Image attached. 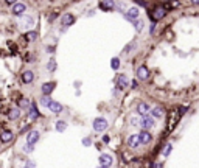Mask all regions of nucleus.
Here are the masks:
<instances>
[{
    "label": "nucleus",
    "mask_w": 199,
    "mask_h": 168,
    "mask_svg": "<svg viewBox=\"0 0 199 168\" xmlns=\"http://www.w3.org/2000/svg\"><path fill=\"white\" fill-rule=\"evenodd\" d=\"M107 126H109L107 120L103 118V117H98V118L93 120V129H95L96 132H103V131H106Z\"/></svg>",
    "instance_id": "f257e3e1"
},
{
    "label": "nucleus",
    "mask_w": 199,
    "mask_h": 168,
    "mask_svg": "<svg viewBox=\"0 0 199 168\" xmlns=\"http://www.w3.org/2000/svg\"><path fill=\"white\" fill-rule=\"evenodd\" d=\"M154 125H156V123H154V118H153V117L143 115V120L140 122V126H142L143 129H151Z\"/></svg>",
    "instance_id": "f03ea898"
},
{
    "label": "nucleus",
    "mask_w": 199,
    "mask_h": 168,
    "mask_svg": "<svg viewBox=\"0 0 199 168\" xmlns=\"http://www.w3.org/2000/svg\"><path fill=\"white\" fill-rule=\"evenodd\" d=\"M98 6H99V10H103V11H112L115 8V2H114V0H101Z\"/></svg>",
    "instance_id": "7ed1b4c3"
},
{
    "label": "nucleus",
    "mask_w": 199,
    "mask_h": 168,
    "mask_svg": "<svg viewBox=\"0 0 199 168\" xmlns=\"http://www.w3.org/2000/svg\"><path fill=\"white\" fill-rule=\"evenodd\" d=\"M163 16H165V8H160V6L149 13V17H151L153 20H160Z\"/></svg>",
    "instance_id": "20e7f679"
},
{
    "label": "nucleus",
    "mask_w": 199,
    "mask_h": 168,
    "mask_svg": "<svg viewBox=\"0 0 199 168\" xmlns=\"http://www.w3.org/2000/svg\"><path fill=\"white\" fill-rule=\"evenodd\" d=\"M128 143H129V147L131 148H137L140 143H142V140H140V134H132L129 139H128Z\"/></svg>",
    "instance_id": "39448f33"
},
{
    "label": "nucleus",
    "mask_w": 199,
    "mask_h": 168,
    "mask_svg": "<svg viewBox=\"0 0 199 168\" xmlns=\"http://www.w3.org/2000/svg\"><path fill=\"white\" fill-rule=\"evenodd\" d=\"M98 160H99V165H101V166H109V165H112V162H114L112 156H109V154H101Z\"/></svg>",
    "instance_id": "423d86ee"
},
{
    "label": "nucleus",
    "mask_w": 199,
    "mask_h": 168,
    "mask_svg": "<svg viewBox=\"0 0 199 168\" xmlns=\"http://www.w3.org/2000/svg\"><path fill=\"white\" fill-rule=\"evenodd\" d=\"M137 76L140 78V80H143V81H146L148 78H149V70L145 67V65H142V67H139L137 68Z\"/></svg>",
    "instance_id": "0eeeda50"
},
{
    "label": "nucleus",
    "mask_w": 199,
    "mask_h": 168,
    "mask_svg": "<svg viewBox=\"0 0 199 168\" xmlns=\"http://www.w3.org/2000/svg\"><path fill=\"white\" fill-rule=\"evenodd\" d=\"M25 11H27V6L23 3H14L13 5V14L14 16H22Z\"/></svg>",
    "instance_id": "6e6552de"
},
{
    "label": "nucleus",
    "mask_w": 199,
    "mask_h": 168,
    "mask_svg": "<svg viewBox=\"0 0 199 168\" xmlns=\"http://www.w3.org/2000/svg\"><path fill=\"white\" fill-rule=\"evenodd\" d=\"M33 80H34V73L31 70H27V72H23V73H22V81L25 84H30Z\"/></svg>",
    "instance_id": "1a4fd4ad"
},
{
    "label": "nucleus",
    "mask_w": 199,
    "mask_h": 168,
    "mask_svg": "<svg viewBox=\"0 0 199 168\" xmlns=\"http://www.w3.org/2000/svg\"><path fill=\"white\" fill-rule=\"evenodd\" d=\"M151 134H149V131L148 129H145V131H142L140 132V140H142V143H143V145H148V143L149 142H151Z\"/></svg>",
    "instance_id": "9d476101"
},
{
    "label": "nucleus",
    "mask_w": 199,
    "mask_h": 168,
    "mask_svg": "<svg viewBox=\"0 0 199 168\" xmlns=\"http://www.w3.org/2000/svg\"><path fill=\"white\" fill-rule=\"evenodd\" d=\"M128 84H129V81H128V76H126V75H120V76H118V80H117L118 89H124Z\"/></svg>",
    "instance_id": "9b49d317"
},
{
    "label": "nucleus",
    "mask_w": 199,
    "mask_h": 168,
    "mask_svg": "<svg viewBox=\"0 0 199 168\" xmlns=\"http://www.w3.org/2000/svg\"><path fill=\"white\" fill-rule=\"evenodd\" d=\"M72 23H75V17H73L72 14H68V13L64 14V16H62V25H64V27H70Z\"/></svg>",
    "instance_id": "f8f14e48"
},
{
    "label": "nucleus",
    "mask_w": 199,
    "mask_h": 168,
    "mask_svg": "<svg viewBox=\"0 0 199 168\" xmlns=\"http://www.w3.org/2000/svg\"><path fill=\"white\" fill-rule=\"evenodd\" d=\"M37 140H39V132H37V131H31V132L28 134V137H27V142L30 143V145H34Z\"/></svg>",
    "instance_id": "ddd939ff"
},
{
    "label": "nucleus",
    "mask_w": 199,
    "mask_h": 168,
    "mask_svg": "<svg viewBox=\"0 0 199 168\" xmlns=\"http://www.w3.org/2000/svg\"><path fill=\"white\" fill-rule=\"evenodd\" d=\"M48 109L52 111V112H55V114H59V112H62V104L56 103V101H52V103H50V106H48Z\"/></svg>",
    "instance_id": "4468645a"
},
{
    "label": "nucleus",
    "mask_w": 199,
    "mask_h": 168,
    "mask_svg": "<svg viewBox=\"0 0 199 168\" xmlns=\"http://www.w3.org/2000/svg\"><path fill=\"white\" fill-rule=\"evenodd\" d=\"M20 23H22V27L28 28V27H31L33 23H34V19H33V17H30V16H25V17H22Z\"/></svg>",
    "instance_id": "2eb2a0df"
},
{
    "label": "nucleus",
    "mask_w": 199,
    "mask_h": 168,
    "mask_svg": "<svg viewBox=\"0 0 199 168\" xmlns=\"http://www.w3.org/2000/svg\"><path fill=\"white\" fill-rule=\"evenodd\" d=\"M55 90V83H45L44 86H42V92L45 93V95H50Z\"/></svg>",
    "instance_id": "dca6fc26"
},
{
    "label": "nucleus",
    "mask_w": 199,
    "mask_h": 168,
    "mask_svg": "<svg viewBox=\"0 0 199 168\" xmlns=\"http://www.w3.org/2000/svg\"><path fill=\"white\" fill-rule=\"evenodd\" d=\"M137 112H139L140 115H146V114L149 112V106H148L146 103H139V106H137Z\"/></svg>",
    "instance_id": "f3484780"
},
{
    "label": "nucleus",
    "mask_w": 199,
    "mask_h": 168,
    "mask_svg": "<svg viewBox=\"0 0 199 168\" xmlns=\"http://www.w3.org/2000/svg\"><path fill=\"white\" fill-rule=\"evenodd\" d=\"M139 17V8H131L128 13H126V19H131V20H135Z\"/></svg>",
    "instance_id": "a211bd4d"
},
{
    "label": "nucleus",
    "mask_w": 199,
    "mask_h": 168,
    "mask_svg": "<svg viewBox=\"0 0 199 168\" xmlns=\"http://www.w3.org/2000/svg\"><path fill=\"white\" fill-rule=\"evenodd\" d=\"M11 139H13V132H11V131H3V132H2V142H3V143L10 142Z\"/></svg>",
    "instance_id": "6ab92c4d"
},
{
    "label": "nucleus",
    "mask_w": 199,
    "mask_h": 168,
    "mask_svg": "<svg viewBox=\"0 0 199 168\" xmlns=\"http://www.w3.org/2000/svg\"><path fill=\"white\" fill-rule=\"evenodd\" d=\"M67 129V123L65 122H62V120H59V122H56V131H59V132H64Z\"/></svg>",
    "instance_id": "aec40b11"
},
{
    "label": "nucleus",
    "mask_w": 199,
    "mask_h": 168,
    "mask_svg": "<svg viewBox=\"0 0 199 168\" xmlns=\"http://www.w3.org/2000/svg\"><path fill=\"white\" fill-rule=\"evenodd\" d=\"M19 117H20V111H19L17 107H14V109L10 111V118H11V120H17Z\"/></svg>",
    "instance_id": "412c9836"
},
{
    "label": "nucleus",
    "mask_w": 199,
    "mask_h": 168,
    "mask_svg": "<svg viewBox=\"0 0 199 168\" xmlns=\"http://www.w3.org/2000/svg\"><path fill=\"white\" fill-rule=\"evenodd\" d=\"M163 114H165V111H163L162 107H154V109H153V115L157 117V118H162Z\"/></svg>",
    "instance_id": "4be33fe9"
},
{
    "label": "nucleus",
    "mask_w": 199,
    "mask_h": 168,
    "mask_svg": "<svg viewBox=\"0 0 199 168\" xmlns=\"http://www.w3.org/2000/svg\"><path fill=\"white\" fill-rule=\"evenodd\" d=\"M50 103H52V100H50V97H48V95H45V93H44V97L41 98V104L48 107V106H50Z\"/></svg>",
    "instance_id": "5701e85b"
},
{
    "label": "nucleus",
    "mask_w": 199,
    "mask_h": 168,
    "mask_svg": "<svg viewBox=\"0 0 199 168\" xmlns=\"http://www.w3.org/2000/svg\"><path fill=\"white\" fill-rule=\"evenodd\" d=\"M47 68H48L50 72H55V70H56V61H55V59H50L48 64H47Z\"/></svg>",
    "instance_id": "b1692460"
},
{
    "label": "nucleus",
    "mask_w": 199,
    "mask_h": 168,
    "mask_svg": "<svg viewBox=\"0 0 199 168\" xmlns=\"http://www.w3.org/2000/svg\"><path fill=\"white\" fill-rule=\"evenodd\" d=\"M37 117H39V112H37V109L33 106V107L30 109V118H31V120H34V118H37Z\"/></svg>",
    "instance_id": "393cba45"
},
{
    "label": "nucleus",
    "mask_w": 199,
    "mask_h": 168,
    "mask_svg": "<svg viewBox=\"0 0 199 168\" xmlns=\"http://www.w3.org/2000/svg\"><path fill=\"white\" fill-rule=\"evenodd\" d=\"M111 67H112L114 70H117V68L120 67V59H118V58H114V59L111 61Z\"/></svg>",
    "instance_id": "a878e982"
},
{
    "label": "nucleus",
    "mask_w": 199,
    "mask_h": 168,
    "mask_svg": "<svg viewBox=\"0 0 199 168\" xmlns=\"http://www.w3.org/2000/svg\"><path fill=\"white\" fill-rule=\"evenodd\" d=\"M134 27L137 28V31H142V28H143V22L135 19V20H134Z\"/></svg>",
    "instance_id": "bb28decb"
},
{
    "label": "nucleus",
    "mask_w": 199,
    "mask_h": 168,
    "mask_svg": "<svg viewBox=\"0 0 199 168\" xmlns=\"http://www.w3.org/2000/svg\"><path fill=\"white\" fill-rule=\"evenodd\" d=\"M19 106H20V107H28V106H30V101H28L27 98H22V100H19Z\"/></svg>",
    "instance_id": "cd10ccee"
},
{
    "label": "nucleus",
    "mask_w": 199,
    "mask_h": 168,
    "mask_svg": "<svg viewBox=\"0 0 199 168\" xmlns=\"http://www.w3.org/2000/svg\"><path fill=\"white\" fill-rule=\"evenodd\" d=\"M27 37H28V41H34V39L37 37V33H36V31H30V33L27 34Z\"/></svg>",
    "instance_id": "c85d7f7f"
},
{
    "label": "nucleus",
    "mask_w": 199,
    "mask_h": 168,
    "mask_svg": "<svg viewBox=\"0 0 199 168\" xmlns=\"http://www.w3.org/2000/svg\"><path fill=\"white\" fill-rule=\"evenodd\" d=\"M171 148H173V145H171V143H168V145L165 147V150H163V156H168L171 153Z\"/></svg>",
    "instance_id": "c756f323"
},
{
    "label": "nucleus",
    "mask_w": 199,
    "mask_h": 168,
    "mask_svg": "<svg viewBox=\"0 0 199 168\" xmlns=\"http://www.w3.org/2000/svg\"><path fill=\"white\" fill-rule=\"evenodd\" d=\"M90 143H92V140L87 137V139H83V145H86V147H89L90 145Z\"/></svg>",
    "instance_id": "7c9ffc66"
},
{
    "label": "nucleus",
    "mask_w": 199,
    "mask_h": 168,
    "mask_svg": "<svg viewBox=\"0 0 199 168\" xmlns=\"http://www.w3.org/2000/svg\"><path fill=\"white\" fill-rule=\"evenodd\" d=\"M23 150H25V151H27V153H31V151H33V145H30V143H28V145H27V147H25Z\"/></svg>",
    "instance_id": "2f4dec72"
},
{
    "label": "nucleus",
    "mask_w": 199,
    "mask_h": 168,
    "mask_svg": "<svg viewBox=\"0 0 199 168\" xmlns=\"http://www.w3.org/2000/svg\"><path fill=\"white\" fill-rule=\"evenodd\" d=\"M131 123H132V125H140V122H139V120H137L135 117H132V118H131Z\"/></svg>",
    "instance_id": "473e14b6"
},
{
    "label": "nucleus",
    "mask_w": 199,
    "mask_h": 168,
    "mask_svg": "<svg viewBox=\"0 0 199 168\" xmlns=\"http://www.w3.org/2000/svg\"><path fill=\"white\" fill-rule=\"evenodd\" d=\"M6 3H10V5H14V3H17V0H5Z\"/></svg>",
    "instance_id": "72a5a7b5"
},
{
    "label": "nucleus",
    "mask_w": 199,
    "mask_h": 168,
    "mask_svg": "<svg viewBox=\"0 0 199 168\" xmlns=\"http://www.w3.org/2000/svg\"><path fill=\"white\" fill-rule=\"evenodd\" d=\"M53 52H55L53 47H48V49H47V53H53Z\"/></svg>",
    "instance_id": "f704fd0d"
},
{
    "label": "nucleus",
    "mask_w": 199,
    "mask_h": 168,
    "mask_svg": "<svg viewBox=\"0 0 199 168\" xmlns=\"http://www.w3.org/2000/svg\"><path fill=\"white\" fill-rule=\"evenodd\" d=\"M191 3L193 5H199V0H191Z\"/></svg>",
    "instance_id": "c9c22d12"
}]
</instances>
